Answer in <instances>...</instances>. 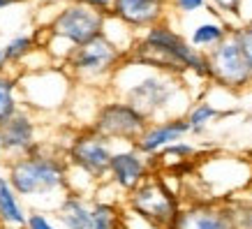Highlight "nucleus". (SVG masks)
<instances>
[{
	"label": "nucleus",
	"instance_id": "nucleus-23",
	"mask_svg": "<svg viewBox=\"0 0 252 229\" xmlns=\"http://www.w3.org/2000/svg\"><path fill=\"white\" fill-rule=\"evenodd\" d=\"M2 51H5V56H7V61L19 63L21 58H26V56L32 51V39L31 37H14L5 49H2Z\"/></svg>",
	"mask_w": 252,
	"mask_h": 229
},
{
	"label": "nucleus",
	"instance_id": "nucleus-30",
	"mask_svg": "<svg viewBox=\"0 0 252 229\" xmlns=\"http://www.w3.org/2000/svg\"><path fill=\"white\" fill-rule=\"evenodd\" d=\"M12 2H16V0H0V9H5V7H9Z\"/></svg>",
	"mask_w": 252,
	"mask_h": 229
},
{
	"label": "nucleus",
	"instance_id": "nucleus-6",
	"mask_svg": "<svg viewBox=\"0 0 252 229\" xmlns=\"http://www.w3.org/2000/svg\"><path fill=\"white\" fill-rule=\"evenodd\" d=\"M125 61V51L121 46L111 42L107 35L91 39L88 44L77 46L69 51V69L84 79V81H97L104 76H114L116 69Z\"/></svg>",
	"mask_w": 252,
	"mask_h": 229
},
{
	"label": "nucleus",
	"instance_id": "nucleus-4",
	"mask_svg": "<svg viewBox=\"0 0 252 229\" xmlns=\"http://www.w3.org/2000/svg\"><path fill=\"white\" fill-rule=\"evenodd\" d=\"M181 197L160 174H151L125 197V211L158 229H169L181 213Z\"/></svg>",
	"mask_w": 252,
	"mask_h": 229
},
{
	"label": "nucleus",
	"instance_id": "nucleus-8",
	"mask_svg": "<svg viewBox=\"0 0 252 229\" xmlns=\"http://www.w3.org/2000/svg\"><path fill=\"white\" fill-rule=\"evenodd\" d=\"M208 58V79L213 84L227 88V91H245L252 86V69L245 61L241 46L236 44V39L229 37L220 42V44L211 49L206 54Z\"/></svg>",
	"mask_w": 252,
	"mask_h": 229
},
{
	"label": "nucleus",
	"instance_id": "nucleus-19",
	"mask_svg": "<svg viewBox=\"0 0 252 229\" xmlns=\"http://www.w3.org/2000/svg\"><path fill=\"white\" fill-rule=\"evenodd\" d=\"M234 111H220L218 107H213L211 102H197L194 107L188 109V123H190V132L192 134H201V132L206 130L208 125L213 121H218L220 116H231Z\"/></svg>",
	"mask_w": 252,
	"mask_h": 229
},
{
	"label": "nucleus",
	"instance_id": "nucleus-25",
	"mask_svg": "<svg viewBox=\"0 0 252 229\" xmlns=\"http://www.w3.org/2000/svg\"><path fill=\"white\" fill-rule=\"evenodd\" d=\"M72 5H86V7H93L102 12V14H111V7H114V0H67Z\"/></svg>",
	"mask_w": 252,
	"mask_h": 229
},
{
	"label": "nucleus",
	"instance_id": "nucleus-27",
	"mask_svg": "<svg viewBox=\"0 0 252 229\" xmlns=\"http://www.w3.org/2000/svg\"><path fill=\"white\" fill-rule=\"evenodd\" d=\"M211 2H213L220 12H224V14H238L243 0H211Z\"/></svg>",
	"mask_w": 252,
	"mask_h": 229
},
{
	"label": "nucleus",
	"instance_id": "nucleus-7",
	"mask_svg": "<svg viewBox=\"0 0 252 229\" xmlns=\"http://www.w3.org/2000/svg\"><path fill=\"white\" fill-rule=\"evenodd\" d=\"M114 144L104 139L102 134L86 128V130L77 132L67 148V164L79 169L81 174H86L93 183H99L109 178V167H111V158H114Z\"/></svg>",
	"mask_w": 252,
	"mask_h": 229
},
{
	"label": "nucleus",
	"instance_id": "nucleus-5",
	"mask_svg": "<svg viewBox=\"0 0 252 229\" xmlns=\"http://www.w3.org/2000/svg\"><path fill=\"white\" fill-rule=\"evenodd\" d=\"M91 128L104 139H109L111 144L118 141V144L137 146V141L148 128V121L125 99H109L95 111Z\"/></svg>",
	"mask_w": 252,
	"mask_h": 229
},
{
	"label": "nucleus",
	"instance_id": "nucleus-11",
	"mask_svg": "<svg viewBox=\"0 0 252 229\" xmlns=\"http://www.w3.org/2000/svg\"><path fill=\"white\" fill-rule=\"evenodd\" d=\"M155 167L153 158H148L139 151L137 146H125V148H116L114 158H111V167H109V181L118 188V190L127 192L137 190L151 176V169Z\"/></svg>",
	"mask_w": 252,
	"mask_h": 229
},
{
	"label": "nucleus",
	"instance_id": "nucleus-14",
	"mask_svg": "<svg viewBox=\"0 0 252 229\" xmlns=\"http://www.w3.org/2000/svg\"><path fill=\"white\" fill-rule=\"evenodd\" d=\"M0 134H2L5 155L12 158V160L23 158V155H31L32 151L39 148L35 121H32V116L26 114V111H19L12 121L5 123V125L0 128Z\"/></svg>",
	"mask_w": 252,
	"mask_h": 229
},
{
	"label": "nucleus",
	"instance_id": "nucleus-1",
	"mask_svg": "<svg viewBox=\"0 0 252 229\" xmlns=\"http://www.w3.org/2000/svg\"><path fill=\"white\" fill-rule=\"evenodd\" d=\"M127 56L130 61L144 67L160 69V72H169L176 76L192 72V74L208 79L206 54L194 49L190 42H185L167 23H158L153 28H148Z\"/></svg>",
	"mask_w": 252,
	"mask_h": 229
},
{
	"label": "nucleus",
	"instance_id": "nucleus-22",
	"mask_svg": "<svg viewBox=\"0 0 252 229\" xmlns=\"http://www.w3.org/2000/svg\"><path fill=\"white\" fill-rule=\"evenodd\" d=\"M231 37L236 39V44L241 46L245 61H248V65H250V69H252V21L243 23V26H238V28H231Z\"/></svg>",
	"mask_w": 252,
	"mask_h": 229
},
{
	"label": "nucleus",
	"instance_id": "nucleus-29",
	"mask_svg": "<svg viewBox=\"0 0 252 229\" xmlns=\"http://www.w3.org/2000/svg\"><path fill=\"white\" fill-rule=\"evenodd\" d=\"M5 160V146H2V134H0V162Z\"/></svg>",
	"mask_w": 252,
	"mask_h": 229
},
{
	"label": "nucleus",
	"instance_id": "nucleus-9",
	"mask_svg": "<svg viewBox=\"0 0 252 229\" xmlns=\"http://www.w3.org/2000/svg\"><path fill=\"white\" fill-rule=\"evenodd\" d=\"M104 26H107V14L86 7V5H69L54 19L51 33L67 39L72 49H77V46H84L91 39L104 35Z\"/></svg>",
	"mask_w": 252,
	"mask_h": 229
},
{
	"label": "nucleus",
	"instance_id": "nucleus-13",
	"mask_svg": "<svg viewBox=\"0 0 252 229\" xmlns=\"http://www.w3.org/2000/svg\"><path fill=\"white\" fill-rule=\"evenodd\" d=\"M167 0H114L111 14L127 28L148 31L162 23Z\"/></svg>",
	"mask_w": 252,
	"mask_h": 229
},
{
	"label": "nucleus",
	"instance_id": "nucleus-3",
	"mask_svg": "<svg viewBox=\"0 0 252 229\" xmlns=\"http://www.w3.org/2000/svg\"><path fill=\"white\" fill-rule=\"evenodd\" d=\"M181 93H183V84L176 79V74L151 69L123 88V99L137 109L148 123H158L167 118H178L171 107Z\"/></svg>",
	"mask_w": 252,
	"mask_h": 229
},
{
	"label": "nucleus",
	"instance_id": "nucleus-15",
	"mask_svg": "<svg viewBox=\"0 0 252 229\" xmlns=\"http://www.w3.org/2000/svg\"><path fill=\"white\" fill-rule=\"evenodd\" d=\"M56 218L65 229H93V206H88V201L72 190L56 206Z\"/></svg>",
	"mask_w": 252,
	"mask_h": 229
},
{
	"label": "nucleus",
	"instance_id": "nucleus-2",
	"mask_svg": "<svg viewBox=\"0 0 252 229\" xmlns=\"http://www.w3.org/2000/svg\"><path fill=\"white\" fill-rule=\"evenodd\" d=\"M67 160L46 153L42 146L31 155H23L16 160H9L7 178L12 188L19 192V197H49L56 192H69V171Z\"/></svg>",
	"mask_w": 252,
	"mask_h": 229
},
{
	"label": "nucleus",
	"instance_id": "nucleus-17",
	"mask_svg": "<svg viewBox=\"0 0 252 229\" xmlns=\"http://www.w3.org/2000/svg\"><path fill=\"white\" fill-rule=\"evenodd\" d=\"M229 33H231V28H227L220 21H204L192 31L190 44L194 49H199V51H206L208 54L211 49H215L220 42H224V39L229 37Z\"/></svg>",
	"mask_w": 252,
	"mask_h": 229
},
{
	"label": "nucleus",
	"instance_id": "nucleus-18",
	"mask_svg": "<svg viewBox=\"0 0 252 229\" xmlns=\"http://www.w3.org/2000/svg\"><path fill=\"white\" fill-rule=\"evenodd\" d=\"M93 229H125V211L114 201H95Z\"/></svg>",
	"mask_w": 252,
	"mask_h": 229
},
{
	"label": "nucleus",
	"instance_id": "nucleus-26",
	"mask_svg": "<svg viewBox=\"0 0 252 229\" xmlns=\"http://www.w3.org/2000/svg\"><path fill=\"white\" fill-rule=\"evenodd\" d=\"M174 7L181 12V14H194L206 5V0H171Z\"/></svg>",
	"mask_w": 252,
	"mask_h": 229
},
{
	"label": "nucleus",
	"instance_id": "nucleus-12",
	"mask_svg": "<svg viewBox=\"0 0 252 229\" xmlns=\"http://www.w3.org/2000/svg\"><path fill=\"white\" fill-rule=\"evenodd\" d=\"M190 132V123L185 116L178 118H167V121H158V123H148L146 132L141 134V139L137 141V148L148 158H158L167 146L178 144L183 141Z\"/></svg>",
	"mask_w": 252,
	"mask_h": 229
},
{
	"label": "nucleus",
	"instance_id": "nucleus-16",
	"mask_svg": "<svg viewBox=\"0 0 252 229\" xmlns=\"http://www.w3.org/2000/svg\"><path fill=\"white\" fill-rule=\"evenodd\" d=\"M26 222H28V213L21 204L19 192L12 188L7 176L0 174V225L26 229Z\"/></svg>",
	"mask_w": 252,
	"mask_h": 229
},
{
	"label": "nucleus",
	"instance_id": "nucleus-20",
	"mask_svg": "<svg viewBox=\"0 0 252 229\" xmlns=\"http://www.w3.org/2000/svg\"><path fill=\"white\" fill-rule=\"evenodd\" d=\"M14 88H16L14 79H9V76H5V74L0 76V128L19 114V104H16V98H14Z\"/></svg>",
	"mask_w": 252,
	"mask_h": 229
},
{
	"label": "nucleus",
	"instance_id": "nucleus-10",
	"mask_svg": "<svg viewBox=\"0 0 252 229\" xmlns=\"http://www.w3.org/2000/svg\"><path fill=\"white\" fill-rule=\"evenodd\" d=\"M169 229H236L227 199H194L181 208Z\"/></svg>",
	"mask_w": 252,
	"mask_h": 229
},
{
	"label": "nucleus",
	"instance_id": "nucleus-28",
	"mask_svg": "<svg viewBox=\"0 0 252 229\" xmlns=\"http://www.w3.org/2000/svg\"><path fill=\"white\" fill-rule=\"evenodd\" d=\"M5 65H7V56H5V51L0 49V76H2V72H5Z\"/></svg>",
	"mask_w": 252,
	"mask_h": 229
},
{
	"label": "nucleus",
	"instance_id": "nucleus-21",
	"mask_svg": "<svg viewBox=\"0 0 252 229\" xmlns=\"http://www.w3.org/2000/svg\"><path fill=\"white\" fill-rule=\"evenodd\" d=\"M229 204L234 227L236 229H252V199L248 197H224Z\"/></svg>",
	"mask_w": 252,
	"mask_h": 229
},
{
	"label": "nucleus",
	"instance_id": "nucleus-24",
	"mask_svg": "<svg viewBox=\"0 0 252 229\" xmlns=\"http://www.w3.org/2000/svg\"><path fill=\"white\" fill-rule=\"evenodd\" d=\"M26 229H58L54 222L49 220L42 211H35V213L28 215V222H26Z\"/></svg>",
	"mask_w": 252,
	"mask_h": 229
}]
</instances>
